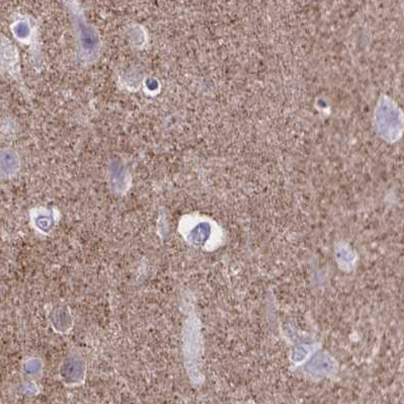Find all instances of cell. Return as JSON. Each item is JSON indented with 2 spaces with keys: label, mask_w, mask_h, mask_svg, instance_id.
<instances>
[{
  "label": "cell",
  "mask_w": 404,
  "mask_h": 404,
  "mask_svg": "<svg viewBox=\"0 0 404 404\" xmlns=\"http://www.w3.org/2000/svg\"><path fill=\"white\" fill-rule=\"evenodd\" d=\"M74 26L79 60L84 64L94 63L101 53V37L96 28L89 25L84 16L80 14L77 13Z\"/></svg>",
  "instance_id": "obj_1"
},
{
  "label": "cell",
  "mask_w": 404,
  "mask_h": 404,
  "mask_svg": "<svg viewBox=\"0 0 404 404\" xmlns=\"http://www.w3.org/2000/svg\"><path fill=\"white\" fill-rule=\"evenodd\" d=\"M85 361L77 353L70 354L66 357L60 366L61 380L69 386L79 385L85 379Z\"/></svg>",
  "instance_id": "obj_2"
},
{
  "label": "cell",
  "mask_w": 404,
  "mask_h": 404,
  "mask_svg": "<svg viewBox=\"0 0 404 404\" xmlns=\"http://www.w3.org/2000/svg\"><path fill=\"white\" fill-rule=\"evenodd\" d=\"M108 181L116 193H123L129 189L130 174L126 167L120 160L113 159L108 167Z\"/></svg>",
  "instance_id": "obj_3"
},
{
  "label": "cell",
  "mask_w": 404,
  "mask_h": 404,
  "mask_svg": "<svg viewBox=\"0 0 404 404\" xmlns=\"http://www.w3.org/2000/svg\"><path fill=\"white\" fill-rule=\"evenodd\" d=\"M21 160L13 149H0V179H9L18 174Z\"/></svg>",
  "instance_id": "obj_4"
},
{
  "label": "cell",
  "mask_w": 404,
  "mask_h": 404,
  "mask_svg": "<svg viewBox=\"0 0 404 404\" xmlns=\"http://www.w3.org/2000/svg\"><path fill=\"white\" fill-rule=\"evenodd\" d=\"M32 222L40 232L49 234L56 225L55 212L48 209L35 210L32 212Z\"/></svg>",
  "instance_id": "obj_5"
},
{
  "label": "cell",
  "mask_w": 404,
  "mask_h": 404,
  "mask_svg": "<svg viewBox=\"0 0 404 404\" xmlns=\"http://www.w3.org/2000/svg\"><path fill=\"white\" fill-rule=\"evenodd\" d=\"M18 64V53L11 42L0 38V69L13 70Z\"/></svg>",
  "instance_id": "obj_6"
},
{
  "label": "cell",
  "mask_w": 404,
  "mask_h": 404,
  "mask_svg": "<svg viewBox=\"0 0 404 404\" xmlns=\"http://www.w3.org/2000/svg\"><path fill=\"white\" fill-rule=\"evenodd\" d=\"M50 319L56 332L67 333L72 327V318H71L70 312L64 307L53 309L52 313L50 314Z\"/></svg>",
  "instance_id": "obj_7"
},
{
  "label": "cell",
  "mask_w": 404,
  "mask_h": 404,
  "mask_svg": "<svg viewBox=\"0 0 404 404\" xmlns=\"http://www.w3.org/2000/svg\"><path fill=\"white\" fill-rule=\"evenodd\" d=\"M13 33L16 39L27 42L32 37V28L28 21H16L13 26Z\"/></svg>",
  "instance_id": "obj_8"
},
{
  "label": "cell",
  "mask_w": 404,
  "mask_h": 404,
  "mask_svg": "<svg viewBox=\"0 0 404 404\" xmlns=\"http://www.w3.org/2000/svg\"><path fill=\"white\" fill-rule=\"evenodd\" d=\"M42 363L38 359H32V360H28L27 364H26V372L28 375L38 376L42 374Z\"/></svg>",
  "instance_id": "obj_9"
}]
</instances>
